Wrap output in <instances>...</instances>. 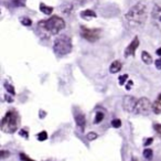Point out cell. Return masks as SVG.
Returning a JSON list of instances; mask_svg holds the SVG:
<instances>
[{"instance_id": "obj_27", "label": "cell", "mask_w": 161, "mask_h": 161, "mask_svg": "<svg viewBox=\"0 0 161 161\" xmlns=\"http://www.w3.org/2000/svg\"><path fill=\"white\" fill-rule=\"evenodd\" d=\"M9 156H10V152L7 151V150H1L0 151V158L1 159H7Z\"/></svg>"}, {"instance_id": "obj_21", "label": "cell", "mask_w": 161, "mask_h": 161, "mask_svg": "<svg viewBox=\"0 0 161 161\" xmlns=\"http://www.w3.org/2000/svg\"><path fill=\"white\" fill-rule=\"evenodd\" d=\"M48 133L45 130H43V131H41V133H38V136H37V138H38V140L39 141H45V140L48 139Z\"/></svg>"}, {"instance_id": "obj_31", "label": "cell", "mask_w": 161, "mask_h": 161, "mask_svg": "<svg viewBox=\"0 0 161 161\" xmlns=\"http://www.w3.org/2000/svg\"><path fill=\"white\" fill-rule=\"evenodd\" d=\"M152 143H153V138H148V139L145 141V143H143V146H145V147H148V146L151 145Z\"/></svg>"}, {"instance_id": "obj_33", "label": "cell", "mask_w": 161, "mask_h": 161, "mask_svg": "<svg viewBox=\"0 0 161 161\" xmlns=\"http://www.w3.org/2000/svg\"><path fill=\"white\" fill-rule=\"evenodd\" d=\"M45 115H47V113L45 112H43V110H40V118L42 119V118H44L45 117Z\"/></svg>"}, {"instance_id": "obj_22", "label": "cell", "mask_w": 161, "mask_h": 161, "mask_svg": "<svg viewBox=\"0 0 161 161\" xmlns=\"http://www.w3.org/2000/svg\"><path fill=\"white\" fill-rule=\"evenodd\" d=\"M61 9L63 10V12L65 14H70L71 12H72V10H73V6L70 5V3H65L63 7H61Z\"/></svg>"}, {"instance_id": "obj_1", "label": "cell", "mask_w": 161, "mask_h": 161, "mask_svg": "<svg viewBox=\"0 0 161 161\" xmlns=\"http://www.w3.org/2000/svg\"><path fill=\"white\" fill-rule=\"evenodd\" d=\"M148 18V10L145 3H138L125 14V21L130 29H138L145 26Z\"/></svg>"}, {"instance_id": "obj_19", "label": "cell", "mask_w": 161, "mask_h": 161, "mask_svg": "<svg viewBox=\"0 0 161 161\" xmlns=\"http://www.w3.org/2000/svg\"><path fill=\"white\" fill-rule=\"evenodd\" d=\"M143 156L145 157L147 160H151L152 157H153V151H152L151 149H149V148H146L143 152Z\"/></svg>"}, {"instance_id": "obj_10", "label": "cell", "mask_w": 161, "mask_h": 161, "mask_svg": "<svg viewBox=\"0 0 161 161\" xmlns=\"http://www.w3.org/2000/svg\"><path fill=\"white\" fill-rule=\"evenodd\" d=\"M139 44H140L139 39H138V37H135L133 39V41L128 44V47L126 48V50H125V56L128 58V56L135 55L136 51H137V49L139 48Z\"/></svg>"}, {"instance_id": "obj_13", "label": "cell", "mask_w": 161, "mask_h": 161, "mask_svg": "<svg viewBox=\"0 0 161 161\" xmlns=\"http://www.w3.org/2000/svg\"><path fill=\"white\" fill-rule=\"evenodd\" d=\"M81 17H82L83 19H91V18H96L97 17V14H96V12L94 11V10H91V9H86V10H83L82 12H81Z\"/></svg>"}, {"instance_id": "obj_7", "label": "cell", "mask_w": 161, "mask_h": 161, "mask_svg": "<svg viewBox=\"0 0 161 161\" xmlns=\"http://www.w3.org/2000/svg\"><path fill=\"white\" fill-rule=\"evenodd\" d=\"M74 119L75 123H76V126L83 133L85 130V127H86V117H85V115L79 109L74 108Z\"/></svg>"}, {"instance_id": "obj_6", "label": "cell", "mask_w": 161, "mask_h": 161, "mask_svg": "<svg viewBox=\"0 0 161 161\" xmlns=\"http://www.w3.org/2000/svg\"><path fill=\"white\" fill-rule=\"evenodd\" d=\"M150 110H152V105L150 103V100L147 97H141L137 100L133 114L147 116V115H149Z\"/></svg>"}, {"instance_id": "obj_29", "label": "cell", "mask_w": 161, "mask_h": 161, "mask_svg": "<svg viewBox=\"0 0 161 161\" xmlns=\"http://www.w3.org/2000/svg\"><path fill=\"white\" fill-rule=\"evenodd\" d=\"M20 159H21L22 161H34V160H32L31 158H29L27 154H24V153H20Z\"/></svg>"}, {"instance_id": "obj_12", "label": "cell", "mask_w": 161, "mask_h": 161, "mask_svg": "<svg viewBox=\"0 0 161 161\" xmlns=\"http://www.w3.org/2000/svg\"><path fill=\"white\" fill-rule=\"evenodd\" d=\"M123 68V64L120 61H118V60H116V61H114L112 64H110L109 66V72L112 73V74H115V73H118L119 71L122 70Z\"/></svg>"}, {"instance_id": "obj_23", "label": "cell", "mask_w": 161, "mask_h": 161, "mask_svg": "<svg viewBox=\"0 0 161 161\" xmlns=\"http://www.w3.org/2000/svg\"><path fill=\"white\" fill-rule=\"evenodd\" d=\"M86 138L88 141H94V140L98 138V135L96 133H94V131H91V133H88L86 135Z\"/></svg>"}, {"instance_id": "obj_14", "label": "cell", "mask_w": 161, "mask_h": 161, "mask_svg": "<svg viewBox=\"0 0 161 161\" xmlns=\"http://www.w3.org/2000/svg\"><path fill=\"white\" fill-rule=\"evenodd\" d=\"M40 11L42 12V13L50 16V14L53 12V7H51V6H47L45 3H40Z\"/></svg>"}, {"instance_id": "obj_11", "label": "cell", "mask_w": 161, "mask_h": 161, "mask_svg": "<svg viewBox=\"0 0 161 161\" xmlns=\"http://www.w3.org/2000/svg\"><path fill=\"white\" fill-rule=\"evenodd\" d=\"M152 112H153L156 115L161 114V93L159 94L157 99L154 100V103L152 104Z\"/></svg>"}, {"instance_id": "obj_4", "label": "cell", "mask_w": 161, "mask_h": 161, "mask_svg": "<svg viewBox=\"0 0 161 161\" xmlns=\"http://www.w3.org/2000/svg\"><path fill=\"white\" fill-rule=\"evenodd\" d=\"M73 50L72 39L68 35H60L53 43V52L58 56H64L71 53Z\"/></svg>"}, {"instance_id": "obj_2", "label": "cell", "mask_w": 161, "mask_h": 161, "mask_svg": "<svg viewBox=\"0 0 161 161\" xmlns=\"http://www.w3.org/2000/svg\"><path fill=\"white\" fill-rule=\"evenodd\" d=\"M64 28H65V21L58 16H52L47 20H41L38 22L39 32L45 39L52 37V35L58 34Z\"/></svg>"}, {"instance_id": "obj_5", "label": "cell", "mask_w": 161, "mask_h": 161, "mask_svg": "<svg viewBox=\"0 0 161 161\" xmlns=\"http://www.w3.org/2000/svg\"><path fill=\"white\" fill-rule=\"evenodd\" d=\"M102 30L96 28H86L85 26H81V37L88 42H96L100 38Z\"/></svg>"}, {"instance_id": "obj_32", "label": "cell", "mask_w": 161, "mask_h": 161, "mask_svg": "<svg viewBox=\"0 0 161 161\" xmlns=\"http://www.w3.org/2000/svg\"><path fill=\"white\" fill-rule=\"evenodd\" d=\"M133 85V81H128V83L126 84V89L127 91H130V88H131V86Z\"/></svg>"}, {"instance_id": "obj_18", "label": "cell", "mask_w": 161, "mask_h": 161, "mask_svg": "<svg viewBox=\"0 0 161 161\" xmlns=\"http://www.w3.org/2000/svg\"><path fill=\"white\" fill-rule=\"evenodd\" d=\"M10 3L13 7H24L27 0H10Z\"/></svg>"}, {"instance_id": "obj_24", "label": "cell", "mask_w": 161, "mask_h": 161, "mask_svg": "<svg viewBox=\"0 0 161 161\" xmlns=\"http://www.w3.org/2000/svg\"><path fill=\"white\" fill-rule=\"evenodd\" d=\"M127 78H128V74H124V75H120V76L118 77V81H119V85H120V86H123V85H124L125 83L127 82Z\"/></svg>"}, {"instance_id": "obj_17", "label": "cell", "mask_w": 161, "mask_h": 161, "mask_svg": "<svg viewBox=\"0 0 161 161\" xmlns=\"http://www.w3.org/2000/svg\"><path fill=\"white\" fill-rule=\"evenodd\" d=\"M20 22H21V24L24 27L32 26V20H31L30 18H28V17H22V18H20Z\"/></svg>"}, {"instance_id": "obj_15", "label": "cell", "mask_w": 161, "mask_h": 161, "mask_svg": "<svg viewBox=\"0 0 161 161\" xmlns=\"http://www.w3.org/2000/svg\"><path fill=\"white\" fill-rule=\"evenodd\" d=\"M141 60H143V63L147 64V65H149V64L152 63L151 55H150V54L148 53L147 51H143V52H141Z\"/></svg>"}, {"instance_id": "obj_28", "label": "cell", "mask_w": 161, "mask_h": 161, "mask_svg": "<svg viewBox=\"0 0 161 161\" xmlns=\"http://www.w3.org/2000/svg\"><path fill=\"white\" fill-rule=\"evenodd\" d=\"M153 128H154V130L157 131V133L161 137V124H154Z\"/></svg>"}, {"instance_id": "obj_35", "label": "cell", "mask_w": 161, "mask_h": 161, "mask_svg": "<svg viewBox=\"0 0 161 161\" xmlns=\"http://www.w3.org/2000/svg\"><path fill=\"white\" fill-rule=\"evenodd\" d=\"M156 53H157V55L161 56V48H159V49L157 50V51H156Z\"/></svg>"}, {"instance_id": "obj_16", "label": "cell", "mask_w": 161, "mask_h": 161, "mask_svg": "<svg viewBox=\"0 0 161 161\" xmlns=\"http://www.w3.org/2000/svg\"><path fill=\"white\" fill-rule=\"evenodd\" d=\"M104 117H105V115H104L103 112H97L95 115V119H94V124L97 125V124H99L100 122H103Z\"/></svg>"}, {"instance_id": "obj_8", "label": "cell", "mask_w": 161, "mask_h": 161, "mask_svg": "<svg viewBox=\"0 0 161 161\" xmlns=\"http://www.w3.org/2000/svg\"><path fill=\"white\" fill-rule=\"evenodd\" d=\"M137 100L138 99H136V97H133V96L130 95L125 96L124 99H123V107H124V109L128 113H133L136 104H137Z\"/></svg>"}, {"instance_id": "obj_9", "label": "cell", "mask_w": 161, "mask_h": 161, "mask_svg": "<svg viewBox=\"0 0 161 161\" xmlns=\"http://www.w3.org/2000/svg\"><path fill=\"white\" fill-rule=\"evenodd\" d=\"M151 18L152 22H153L154 27L159 30H161V7L158 5H156L152 8L151 11Z\"/></svg>"}, {"instance_id": "obj_3", "label": "cell", "mask_w": 161, "mask_h": 161, "mask_svg": "<svg viewBox=\"0 0 161 161\" xmlns=\"http://www.w3.org/2000/svg\"><path fill=\"white\" fill-rule=\"evenodd\" d=\"M1 130L6 133H14L19 127V114L16 110H8L1 119Z\"/></svg>"}, {"instance_id": "obj_34", "label": "cell", "mask_w": 161, "mask_h": 161, "mask_svg": "<svg viewBox=\"0 0 161 161\" xmlns=\"http://www.w3.org/2000/svg\"><path fill=\"white\" fill-rule=\"evenodd\" d=\"M6 98H7V102H8V103H12V102H13V99H12V98L10 97V96H6Z\"/></svg>"}, {"instance_id": "obj_25", "label": "cell", "mask_w": 161, "mask_h": 161, "mask_svg": "<svg viewBox=\"0 0 161 161\" xmlns=\"http://www.w3.org/2000/svg\"><path fill=\"white\" fill-rule=\"evenodd\" d=\"M112 126L114 127V128H120V127H122V120H120V119H113Z\"/></svg>"}, {"instance_id": "obj_26", "label": "cell", "mask_w": 161, "mask_h": 161, "mask_svg": "<svg viewBox=\"0 0 161 161\" xmlns=\"http://www.w3.org/2000/svg\"><path fill=\"white\" fill-rule=\"evenodd\" d=\"M19 135L21 136V137H23L24 139H29V133L26 129H21V130L19 131Z\"/></svg>"}, {"instance_id": "obj_20", "label": "cell", "mask_w": 161, "mask_h": 161, "mask_svg": "<svg viewBox=\"0 0 161 161\" xmlns=\"http://www.w3.org/2000/svg\"><path fill=\"white\" fill-rule=\"evenodd\" d=\"M3 86H5L6 91H7L9 94H11V95H16V91H14V87L12 86L11 84H9V83H8V82H5V84H3Z\"/></svg>"}, {"instance_id": "obj_30", "label": "cell", "mask_w": 161, "mask_h": 161, "mask_svg": "<svg viewBox=\"0 0 161 161\" xmlns=\"http://www.w3.org/2000/svg\"><path fill=\"white\" fill-rule=\"evenodd\" d=\"M154 65H156L157 70H161V58H159L158 60H156V62H154Z\"/></svg>"}]
</instances>
